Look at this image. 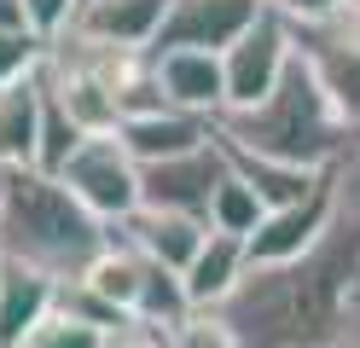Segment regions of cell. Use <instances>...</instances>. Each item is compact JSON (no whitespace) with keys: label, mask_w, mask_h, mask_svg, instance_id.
<instances>
[{"label":"cell","mask_w":360,"mask_h":348,"mask_svg":"<svg viewBox=\"0 0 360 348\" xmlns=\"http://www.w3.org/2000/svg\"><path fill=\"white\" fill-rule=\"evenodd\" d=\"M24 348H105V325L82 319V314H70V308H58L47 325H35V337H30Z\"/></svg>","instance_id":"22"},{"label":"cell","mask_w":360,"mask_h":348,"mask_svg":"<svg viewBox=\"0 0 360 348\" xmlns=\"http://www.w3.org/2000/svg\"><path fill=\"white\" fill-rule=\"evenodd\" d=\"M337 226V174L320 186L314 198L290 203V209H267V221L250 232V273H274V267H297L326 244V232Z\"/></svg>","instance_id":"5"},{"label":"cell","mask_w":360,"mask_h":348,"mask_svg":"<svg viewBox=\"0 0 360 348\" xmlns=\"http://www.w3.org/2000/svg\"><path fill=\"white\" fill-rule=\"evenodd\" d=\"M122 146L134 151V162H169V157H192L215 146V116H198V110H180V105H163V110H146V116H128L117 128Z\"/></svg>","instance_id":"11"},{"label":"cell","mask_w":360,"mask_h":348,"mask_svg":"<svg viewBox=\"0 0 360 348\" xmlns=\"http://www.w3.org/2000/svg\"><path fill=\"white\" fill-rule=\"evenodd\" d=\"M221 151H227V162H233V169L262 192L267 209H290V203H302V198H314V192H320V186L337 174V169H297V162H279V157L244 151V146H227V139H221Z\"/></svg>","instance_id":"17"},{"label":"cell","mask_w":360,"mask_h":348,"mask_svg":"<svg viewBox=\"0 0 360 348\" xmlns=\"http://www.w3.org/2000/svg\"><path fill=\"white\" fill-rule=\"evenodd\" d=\"M215 139L279 162H297V169H343V157L360 146L354 122L343 116V105L331 99V87L320 82L314 58L297 46L279 93L256 110H221L215 116Z\"/></svg>","instance_id":"1"},{"label":"cell","mask_w":360,"mask_h":348,"mask_svg":"<svg viewBox=\"0 0 360 348\" xmlns=\"http://www.w3.org/2000/svg\"><path fill=\"white\" fill-rule=\"evenodd\" d=\"M58 180L70 186L105 226H122V221H134L146 209V174H140V162H134V151L122 146V134H87L76 146V157L58 169Z\"/></svg>","instance_id":"3"},{"label":"cell","mask_w":360,"mask_h":348,"mask_svg":"<svg viewBox=\"0 0 360 348\" xmlns=\"http://www.w3.org/2000/svg\"><path fill=\"white\" fill-rule=\"evenodd\" d=\"M76 18H82V0H30V23L47 41H64L76 30Z\"/></svg>","instance_id":"23"},{"label":"cell","mask_w":360,"mask_h":348,"mask_svg":"<svg viewBox=\"0 0 360 348\" xmlns=\"http://www.w3.org/2000/svg\"><path fill=\"white\" fill-rule=\"evenodd\" d=\"M64 285L53 273H41L30 262L6 255V285H0V348H24L35 337V325H47L58 314Z\"/></svg>","instance_id":"12"},{"label":"cell","mask_w":360,"mask_h":348,"mask_svg":"<svg viewBox=\"0 0 360 348\" xmlns=\"http://www.w3.org/2000/svg\"><path fill=\"white\" fill-rule=\"evenodd\" d=\"M47 53H53L47 35H35V30H0V87L35 82L41 70H47Z\"/></svg>","instance_id":"20"},{"label":"cell","mask_w":360,"mask_h":348,"mask_svg":"<svg viewBox=\"0 0 360 348\" xmlns=\"http://www.w3.org/2000/svg\"><path fill=\"white\" fill-rule=\"evenodd\" d=\"M262 12H267V0H169V23H163V35H157L151 53H163V46H210V53H227Z\"/></svg>","instance_id":"7"},{"label":"cell","mask_w":360,"mask_h":348,"mask_svg":"<svg viewBox=\"0 0 360 348\" xmlns=\"http://www.w3.org/2000/svg\"><path fill=\"white\" fill-rule=\"evenodd\" d=\"M0 285H6V250H0Z\"/></svg>","instance_id":"30"},{"label":"cell","mask_w":360,"mask_h":348,"mask_svg":"<svg viewBox=\"0 0 360 348\" xmlns=\"http://www.w3.org/2000/svg\"><path fill=\"white\" fill-rule=\"evenodd\" d=\"M297 46L314 58L320 82L331 87V99L343 105V116L360 134V18L337 12V18H320V23H297Z\"/></svg>","instance_id":"6"},{"label":"cell","mask_w":360,"mask_h":348,"mask_svg":"<svg viewBox=\"0 0 360 348\" xmlns=\"http://www.w3.org/2000/svg\"><path fill=\"white\" fill-rule=\"evenodd\" d=\"M117 232H122L134 250H146L151 262L186 273L192 255L204 250V238H210V221H204V215H186V209H140V215L122 221Z\"/></svg>","instance_id":"14"},{"label":"cell","mask_w":360,"mask_h":348,"mask_svg":"<svg viewBox=\"0 0 360 348\" xmlns=\"http://www.w3.org/2000/svg\"><path fill=\"white\" fill-rule=\"evenodd\" d=\"M326 348H360V314H354V319H349V325H343V331H337Z\"/></svg>","instance_id":"27"},{"label":"cell","mask_w":360,"mask_h":348,"mask_svg":"<svg viewBox=\"0 0 360 348\" xmlns=\"http://www.w3.org/2000/svg\"><path fill=\"white\" fill-rule=\"evenodd\" d=\"M151 70L169 105L198 110V116L227 110V58L210 53V46H163V53H151Z\"/></svg>","instance_id":"8"},{"label":"cell","mask_w":360,"mask_h":348,"mask_svg":"<svg viewBox=\"0 0 360 348\" xmlns=\"http://www.w3.org/2000/svg\"><path fill=\"white\" fill-rule=\"evenodd\" d=\"M41 122H47L41 76L0 87V169H35L41 162Z\"/></svg>","instance_id":"15"},{"label":"cell","mask_w":360,"mask_h":348,"mask_svg":"<svg viewBox=\"0 0 360 348\" xmlns=\"http://www.w3.org/2000/svg\"><path fill=\"white\" fill-rule=\"evenodd\" d=\"M105 348H169V342H163V331H157V325L128 319V325H117V331H105Z\"/></svg>","instance_id":"24"},{"label":"cell","mask_w":360,"mask_h":348,"mask_svg":"<svg viewBox=\"0 0 360 348\" xmlns=\"http://www.w3.org/2000/svg\"><path fill=\"white\" fill-rule=\"evenodd\" d=\"M41 87H47V82H41ZM82 139H87V134L70 122V110H64V105L53 99V93H47V122H41V162H35V169L58 174L64 162L76 157V146H82Z\"/></svg>","instance_id":"21"},{"label":"cell","mask_w":360,"mask_h":348,"mask_svg":"<svg viewBox=\"0 0 360 348\" xmlns=\"http://www.w3.org/2000/svg\"><path fill=\"white\" fill-rule=\"evenodd\" d=\"M267 221V203L250 180H244L233 162H227V174H221L215 186V198H210V232H233V238H250V232Z\"/></svg>","instance_id":"18"},{"label":"cell","mask_w":360,"mask_h":348,"mask_svg":"<svg viewBox=\"0 0 360 348\" xmlns=\"http://www.w3.org/2000/svg\"><path fill=\"white\" fill-rule=\"evenodd\" d=\"M76 285H87L117 319H140V308H146V255L117 232V238L99 250V262L87 267Z\"/></svg>","instance_id":"16"},{"label":"cell","mask_w":360,"mask_h":348,"mask_svg":"<svg viewBox=\"0 0 360 348\" xmlns=\"http://www.w3.org/2000/svg\"><path fill=\"white\" fill-rule=\"evenodd\" d=\"M221 58H227V110H256L279 93L290 58H297V23L267 6Z\"/></svg>","instance_id":"4"},{"label":"cell","mask_w":360,"mask_h":348,"mask_svg":"<svg viewBox=\"0 0 360 348\" xmlns=\"http://www.w3.org/2000/svg\"><path fill=\"white\" fill-rule=\"evenodd\" d=\"M186 278V302L192 308H227V302L250 285V244L233 238V232H210L204 250L192 255Z\"/></svg>","instance_id":"13"},{"label":"cell","mask_w":360,"mask_h":348,"mask_svg":"<svg viewBox=\"0 0 360 348\" xmlns=\"http://www.w3.org/2000/svg\"><path fill=\"white\" fill-rule=\"evenodd\" d=\"M117 238L70 186L47 169H6V209H0V250L12 262L53 273L58 285L82 278L99 262V250Z\"/></svg>","instance_id":"2"},{"label":"cell","mask_w":360,"mask_h":348,"mask_svg":"<svg viewBox=\"0 0 360 348\" xmlns=\"http://www.w3.org/2000/svg\"><path fill=\"white\" fill-rule=\"evenodd\" d=\"M343 12H349V18H360V0H343Z\"/></svg>","instance_id":"28"},{"label":"cell","mask_w":360,"mask_h":348,"mask_svg":"<svg viewBox=\"0 0 360 348\" xmlns=\"http://www.w3.org/2000/svg\"><path fill=\"white\" fill-rule=\"evenodd\" d=\"M146 209H186V215H204L210 221V198L221 174H227V151L221 139L192 157H169V162H146Z\"/></svg>","instance_id":"9"},{"label":"cell","mask_w":360,"mask_h":348,"mask_svg":"<svg viewBox=\"0 0 360 348\" xmlns=\"http://www.w3.org/2000/svg\"><path fill=\"white\" fill-rule=\"evenodd\" d=\"M169 23V0H87L76 18V41L117 46V53H151Z\"/></svg>","instance_id":"10"},{"label":"cell","mask_w":360,"mask_h":348,"mask_svg":"<svg viewBox=\"0 0 360 348\" xmlns=\"http://www.w3.org/2000/svg\"><path fill=\"white\" fill-rule=\"evenodd\" d=\"M82 6H87V0H82Z\"/></svg>","instance_id":"31"},{"label":"cell","mask_w":360,"mask_h":348,"mask_svg":"<svg viewBox=\"0 0 360 348\" xmlns=\"http://www.w3.org/2000/svg\"><path fill=\"white\" fill-rule=\"evenodd\" d=\"M274 12H285L290 23H320V18H337L343 0H267Z\"/></svg>","instance_id":"25"},{"label":"cell","mask_w":360,"mask_h":348,"mask_svg":"<svg viewBox=\"0 0 360 348\" xmlns=\"http://www.w3.org/2000/svg\"><path fill=\"white\" fill-rule=\"evenodd\" d=\"M0 209H6V169H0Z\"/></svg>","instance_id":"29"},{"label":"cell","mask_w":360,"mask_h":348,"mask_svg":"<svg viewBox=\"0 0 360 348\" xmlns=\"http://www.w3.org/2000/svg\"><path fill=\"white\" fill-rule=\"evenodd\" d=\"M0 30H35L30 23V0H0Z\"/></svg>","instance_id":"26"},{"label":"cell","mask_w":360,"mask_h":348,"mask_svg":"<svg viewBox=\"0 0 360 348\" xmlns=\"http://www.w3.org/2000/svg\"><path fill=\"white\" fill-rule=\"evenodd\" d=\"M163 342L169 348H244V337H238V325H233L227 308H186L163 331Z\"/></svg>","instance_id":"19"}]
</instances>
